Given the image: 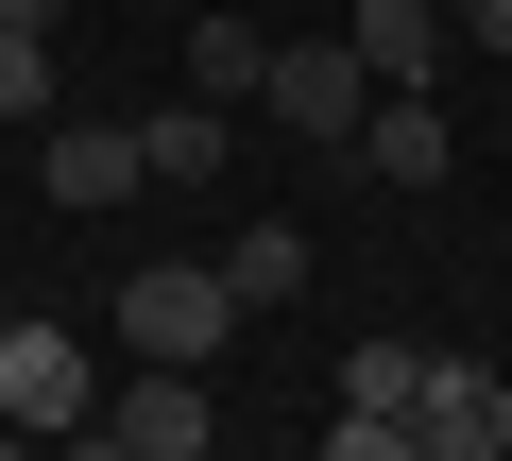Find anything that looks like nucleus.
<instances>
[{
    "instance_id": "obj_6",
    "label": "nucleus",
    "mask_w": 512,
    "mask_h": 461,
    "mask_svg": "<svg viewBox=\"0 0 512 461\" xmlns=\"http://www.w3.org/2000/svg\"><path fill=\"white\" fill-rule=\"evenodd\" d=\"M410 461H512V444H495V376H478V359H427V393H410Z\"/></svg>"
},
{
    "instance_id": "obj_16",
    "label": "nucleus",
    "mask_w": 512,
    "mask_h": 461,
    "mask_svg": "<svg viewBox=\"0 0 512 461\" xmlns=\"http://www.w3.org/2000/svg\"><path fill=\"white\" fill-rule=\"evenodd\" d=\"M52 461H137V444H120V427H69V444H52Z\"/></svg>"
},
{
    "instance_id": "obj_10",
    "label": "nucleus",
    "mask_w": 512,
    "mask_h": 461,
    "mask_svg": "<svg viewBox=\"0 0 512 461\" xmlns=\"http://www.w3.org/2000/svg\"><path fill=\"white\" fill-rule=\"evenodd\" d=\"M222 291L239 308H291L308 291V222H239V240H222Z\"/></svg>"
},
{
    "instance_id": "obj_15",
    "label": "nucleus",
    "mask_w": 512,
    "mask_h": 461,
    "mask_svg": "<svg viewBox=\"0 0 512 461\" xmlns=\"http://www.w3.org/2000/svg\"><path fill=\"white\" fill-rule=\"evenodd\" d=\"M444 18H461V52H495V69H512V0H444Z\"/></svg>"
},
{
    "instance_id": "obj_2",
    "label": "nucleus",
    "mask_w": 512,
    "mask_h": 461,
    "mask_svg": "<svg viewBox=\"0 0 512 461\" xmlns=\"http://www.w3.org/2000/svg\"><path fill=\"white\" fill-rule=\"evenodd\" d=\"M86 410H103V359H86V325H18V342H0V427L69 444Z\"/></svg>"
},
{
    "instance_id": "obj_13",
    "label": "nucleus",
    "mask_w": 512,
    "mask_h": 461,
    "mask_svg": "<svg viewBox=\"0 0 512 461\" xmlns=\"http://www.w3.org/2000/svg\"><path fill=\"white\" fill-rule=\"evenodd\" d=\"M0 120H52V35H0Z\"/></svg>"
},
{
    "instance_id": "obj_1",
    "label": "nucleus",
    "mask_w": 512,
    "mask_h": 461,
    "mask_svg": "<svg viewBox=\"0 0 512 461\" xmlns=\"http://www.w3.org/2000/svg\"><path fill=\"white\" fill-rule=\"evenodd\" d=\"M120 359H171V376H205L222 342H239V291H222V257H154V274H120Z\"/></svg>"
},
{
    "instance_id": "obj_18",
    "label": "nucleus",
    "mask_w": 512,
    "mask_h": 461,
    "mask_svg": "<svg viewBox=\"0 0 512 461\" xmlns=\"http://www.w3.org/2000/svg\"><path fill=\"white\" fill-rule=\"evenodd\" d=\"M495 444H512V376H495Z\"/></svg>"
},
{
    "instance_id": "obj_8",
    "label": "nucleus",
    "mask_w": 512,
    "mask_h": 461,
    "mask_svg": "<svg viewBox=\"0 0 512 461\" xmlns=\"http://www.w3.org/2000/svg\"><path fill=\"white\" fill-rule=\"evenodd\" d=\"M444 52H461V18H444V0H359V69H376V86H427Z\"/></svg>"
},
{
    "instance_id": "obj_12",
    "label": "nucleus",
    "mask_w": 512,
    "mask_h": 461,
    "mask_svg": "<svg viewBox=\"0 0 512 461\" xmlns=\"http://www.w3.org/2000/svg\"><path fill=\"white\" fill-rule=\"evenodd\" d=\"M410 393H427V342H359L342 359V410H410Z\"/></svg>"
},
{
    "instance_id": "obj_9",
    "label": "nucleus",
    "mask_w": 512,
    "mask_h": 461,
    "mask_svg": "<svg viewBox=\"0 0 512 461\" xmlns=\"http://www.w3.org/2000/svg\"><path fill=\"white\" fill-rule=\"evenodd\" d=\"M256 86H274V35H256V18H188V103H256Z\"/></svg>"
},
{
    "instance_id": "obj_11",
    "label": "nucleus",
    "mask_w": 512,
    "mask_h": 461,
    "mask_svg": "<svg viewBox=\"0 0 512 461\" xmlns=\"http://www.w3.org/2000/svg\"><path fill=\"white\" fill-rule=\"evenodd\" d=\"M137 154H154V188H205V171H222V103H154Z\"/></svg>"
},
{
    "instance_id": "obj_3",
    "label": "nucleus",
    "mask_w": 512,
    "mask_h": 461,
    "mask_svg": "<svg viewBox=\"0 0 512 461\" xmlns=\"http://www.w3.org/2000/svg\"><path fill=\"white\" fill-rule=\"evenodd\" d=\"M256 103H274L291 137H325V154H342V137L376 120V69H359V35H325V52H291V35H274V86H256Z\"/></svg>"
},
{
    "instance_id": "obj_14",
    "label": "nucleus",
    "mask_w": 512,
    "mask_h": 461,
    "mask_svg": "<svg viewBox=\"0 0 512 461\" xmlns=\"http://www.w3.org/2000/svg\"><path fill=\"white\" fill-rule=\"evenodd\" d=\"M325 461H410V410H342V427H325Z\"/></svg>"
},
{
    "instance_id": "obj_5",
    "label": "nucleus",
    "mask_w": 512,
    "mask_h": 461,
    "mask_svg": "<svg viewBox=\"0 0 512 461\" xmlns=\"http://www.w3.org/2000/svg\"><path fill=\"white\" fill-rule=\"evenodd\" d=\"M103 427H120L137 461H205V444H222V410H205V376H171V359H137V393H120Z\"/></svg>"
},
{
    "instance_id": "obj_17",
    "label": "nucleus",
    "mask_w": 512,
    "mask_h": 461,
    "mask_svg": "<svg viewBox=\"0 0 512 461\" xmlns=\"http://www.w3.org/2000/svg\"><path fill=\"white\" fill-rule=\"evenodd\" d=\"M52 18H69V0H0V35H52Z\"/></svg>"
},
{
    "instance_id": "obj_4",
    "label": "nucleus",
    "mask_w": 512,
    "mask_h": 461,
    "mask_svg": "<svg viewBox=\"0 0 512 461\" xmlns=\"http://www.w3.org/2000/svg\"><path fill=\"white\" fill-rule=\"evenodd\" d=\"M35 188L52 205H137L154 154H137V120H35Z\"/></svg>"
},
{
    "instance_id": "obj_19",
    "label": "nucleus",
    "mask_w": 512,
    "mask_h": 461,
    "mask_svg": "<svg viewBox=\"0 0 512 461\" xmlns=\"http://www.w3.org/2000/svg\"><path fill=\"white\" fill-rule=\"evenodd\" d=\"M0 342H18V308H0Z\"/></svg>"
},
{
    "instance_id": "obj_7",
    "label": "nucleus",
    "mask_w": 512,
    "mask_h": 461,
    "mask_svg": "<svg viewBox=\"0 0 512 461\" xmlns=\"http://www.w3.org/2000/svg\"><path fill=\"white\" fill-rule=\"evenodd\" d=\"M359 154H376V188H444V154H461V137H444V103H427V86H376Z\"/></svg>"
}]
</instances>
